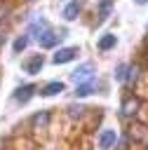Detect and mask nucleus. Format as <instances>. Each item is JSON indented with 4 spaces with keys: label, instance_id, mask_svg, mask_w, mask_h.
<instances>
[{
    "label": "nucleus",
    "instance_id": "f257e3e1",
    "mask_svg": "<svg viewBox=\"0 0 148 150\" xmlns=\"http://www.w3.org/2000/svg\"><path fill=\"white\" fill-rule=\"evenodd\" d=\"M139 110H141V98H139V96H134V94H127V96L122 98L120 115L129 120V117H136V115H139Z\"/></svg>",
    "mask_w": 148,
    "mask_h": 150
},
{
    "label": "nucleus",
    "instance_id": "f03ea898",
    "mask_svg": "<svg viewBox=\"0 0 148 150\" xmlns=\"http://www.w3.org/2000/svg\"><path fill=\"white\" fill-rule=\"evenodd\" d=\"M127 141H134L139 145H148V127L141 124V122H134L129 129H127Z\"/></svg>",
    "mask_w": 148,
    "mask_h": 150
},
{
    "label": "nucleus",
    "instance_id": "7ed1b4c3",
    "mask_svg": "<svg viewBox=\"0 0 148 150\" xmlns=\"http://www.w3.org/2000/svg\"><path fill=\"white\" fill-rule=\"evenodd\" d=\"M117 145V131L115 129H103L99 134V148L101 150H115Z\"/></svg>",
    "mask_w": 148,
    "mask_h": 150
},
{
    "label": "nucleus",
    "instance_id": "20e7f679",
    "mask_svg": "<svg viewBox=\"0 0 148 150\" xmlns=\"http://www.w3.org/2000/svg\"><path fill=\"white\" fill-rule=\"evenodd\" d=\"M94 75V63H82V66H78L73 73H70V77L80 84V82H87V80H94L92 77Z\"/></svg>",
    "mask_w": 148,
    "mask_h": 150
},
{
    "label": "nucleus",
    "instance_id": "39448f33",
    "mask_svg": "<svg viewBox=\"0 0 148 150\" xmlns=\"http://www.w3.org/2000/svg\"><path fill=\"white\" fill-rule=\"evenodd\" d=\"M78 56V47H61L54 56H52V63H56V66H61V63H68V61H73Z\"/></svg>",
    "mask_w": 148,
    "mask_h": 150
},
{
    "label": "nucleus",
    "instance_id": "423d86ee",
    "mask_svg": "<svg viewBox=\"0 0 148 150\" xmlns=\"http://www.w3.org/2000/svg\"><path fill=\"white\" fill-rule=\"evenodd\" d=\"M42 63H45V59H42V54H33L31 59H26V61H23V70H26L28 75H35V73H40V68H42Z\"/></svg>",
    "mask_w": 148,
    "mask_h": 150
},
{
    "label": "nucleus",
    "instance_id": "0eeeda50",
    "mask_svg": "<svg viewBox=\"0 0 148 150\" xmlns=\"http://www.w3.org/2000/svg\"><path fill=\"white\" fill-rule=\"evenodd\" d=\"M33 94H35V84H21V87H16V91L12 94V98L16 103H26Z\"/></svg>",
    "mask_w": 148,
    "mask_h": 150
},
{
    "label": "nucleus",
    "instance_id": "6e6552de",
    "mask_svg": "<svg viewBox=\"0 0 148 150\" xmlns=\"http://www.w3.org/2000/svg\"><path fill=\"white\" fill-rule=\"evenodd\" d=\"M49 120H52V112L49 110H40L31 117V127L33 129H47L49 127Z\"/></svg>",
    "mask_w": 148,
    "mask_h": 150
},
{
    "label": "nucleus",
    "instance_id": "1a4fd4ad",
    "mask_svg": "<svg viewBox=\"0 0 148 150\" xmlns=\"http://www.w3.org/2000/svg\"><path fill=\"white\" fill-rule=\"evenodd\" d=\"M59 91H63V82H61V80H52V82H47V84L40 89V96L49 98V96H56Z\"/></svg>",
    "mask_w": 148,
    "mask_h": 150
},
{
    "label": "nucleus",
    "instance_id": "9d476101",
    "mask_svg": "<svg viewBox=\"0 0 148 150\" xmlns=\"http://www.w3.org/2000/svg\"><path fill=\"white\" fill-rule=\"evenodd\" d=\"M80 12H82V5H80L78 0H73V2H68V5L63 7V19H66V21H75V19L80 16Z\"/></svg>",
    "mask_w": 148,
    "mask_h": 150
},
{
    "label": "nucleus",
    "instance_id": "9b49d317",
    "mask_svg": "<svg viewBox=\"0 0 148 150\" xmlns=\"http://www.w3.org/2000/svg\"><path fill=\"white\" fill-rule=\"evenodd\" d=\"M94 89H96V82H94V80L80 82V84L75 87V98H85V96H89V94H92Z\"/></svg>",
    "mask_w": 148,
    "mask_h": 150
},
{
    "label": "nucleus",
    "instance_id": "f8f14e48",
    "mask_svg": "<svg viewBox=\"0 0 148 150\" xmlns=\"http://www.w3.org/2000/svg\"><path fill=\"white\" fill-rule=\"evenodd\" d=\"M113 2H115V0H101V2H99V19H96V23H103V21L110 16Z\"/></svg>",
    "mask_w": 148,
    "mask_h": 150
},
{
    "label": "nucleus",
    "instance_id": "ddd939ff",
    "mask_svg": "<svg viewBox=\"0 0 148 150\" xmlns=\"http://www.w3.org/2000/svg\"><path fill=\"white\" fill-rule=\"evenodd\" d=\"M127 70H129V73H125V80H127V84L132 87V84L141 77V66H139V63H134V66H127Z\"/></svg>",
    "mask_w": 148,
    "mask_h": 150
},
{
    "label": "nucleus",
    "instance_id": "4468645a",
    "mask_svg": "<svg viewBox=\"0 0 148 150\" xmlns=\"http://www.w3.org/2000/svg\"><path fill=\"white\" fill-rule=\"evenodd\" d=\"M115 42H117V38H115L113 33H106V35L99 40V49H101V52H108L110 47H115Z\"/></svg>",
    "mask_w": 148,
    "mask_h": 150
},
{
    "label": "nucleus",
    "instance_id": "2eb2a0df",
    "mask_svg": "<svg viewBox=\"0 0 148 150\" xmlns=\"http://www.w3.org/2000/svg\"><path fill=\"white\" fill-rule=\"evenodd\" d=\"M66 115H68L70 120H80V117L85 115V108H82L80 103H70V105L66 108Z\"/></svg>",
    "mask_w": 148,
    "mask_h": 150
},
{
    "label": "nucleus",
    "instance_id": "dca6fc26",
    "mask_svg": "<svg viewBox=\"0 0 148 150\" xmlns=\"http://www.w3.org/2000/svg\"><path fill=\"white\" fill-rule=\"evenodd\" d=\"M26 45H28V35H19V38L14 40V45H12V49H14V54H19V52H23V49H26Z\"/></svg>",
    "mask_w": 148,
    "mask_h": 150
},
{
    "label": "nucleus",
    "instance_id": "f3484780",
    "mask_svg": "<svg viewBox=\"0 0 148 150\" xmlns=\"http://www.w3.org/2000/svg\"><path fill=\"white\" fill-rule=\"evenodd\" d=\"M125 73H127V63H120V66H117V70H115V80H120V82H122V80H125Z\"/></svg>",
    "mask_w": 148,
    "mask_h": 150
},
{
    "label": "nucleus",
    "instance_id": "a211bd4d",
    "mask_svg": "<svg viewBox=\"0 0 148 150\" xmlns=\"http://www.w3.org/2000/svg\"><path fill=\"white\" fill-rule=\"evenodd\" d=\"M9 16V5H5V2H0V23L5 21Z\"/></svg>",
    "mask_w": 148,
    "mask_h": 150
},
{
    "label": "nucleus",
    "instance_id": "6ab92c4d",
    "mask_svg": "<svg viewBox=\"0 0 148 150\" xmlns=\"http://www.w3.org/2000/svg\"><path fill=\"white\" fill-rule=\"evenodd\" d=\"M2 45H5V35L0 33V49H2Z\"/></svg>",
    "mask_w": 148,
    "mask_h": 150
},
{
    "label": "nucleus",
    "instance_id": "aec40b11",
    "mask_svg": "<svg viewBox=\"0 0 148 150\" xmlns=\"http://www.w3.org/2000/svg\"><path fill=\"white\" fill-rule=\"evenodd\" d=\"M134 2H136V5H146L148 0H134Z\"/></svg>",
    "mask_w": 148,
    "mask_h": 150
},
{
    "label": "nucleus",
    "instance_id": "412c9836",
    "mask_svg": "<svg viewBox=\"0 0 148 150\" xmlns=\"http://www.w3.org/2000/svg\"><path fill=\"white\" fill-rule=\"evenodd\" d=\"M28 2H33V0H28Z\"/></svg>",
    "mask_w": 148,
    "mask_h": 150
}]
</instances>
